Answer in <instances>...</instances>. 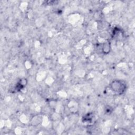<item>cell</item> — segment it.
<instances>
[{"label": "cell", "instance_id": "cell-1", "mask_svg": "<svg viewBox=\"0 0 135 135\" xmlns=\"http://www.w3.org/2000/svg\"><path fill=\"white\" fill-rule=\"evenodd\" d=\"M111 90L117 95L122 94L127 89L126 83L121 80H114L110 84Z\"/></svg>", "mask_w": 135, "mask_h": 135}, {"label": "cell", "instance_id": "cell-2", "mask_svg": "<svg viewBox=\"0 0 135 135\" xmlns=\"http://www.w3.org/2000/svg\"><path fill=\"white\" fill-rule=\"evenodd\" d=\"M27 79L25 78H22L16 84L14 87V90L16 92H19L23 89H24L26 85H27Z\"/></svg>", "mask_w": 135, "mask_h": 135}, {"label": "cell", "instance_id": "cell-3", "mask_svg": "<svg viewBox=\"0 0 135 135\" xmlns=\"http://www.w3.org/2000/svg\"><path fill=\"white\" fill-rule=\"evenodd\" d=\"M123 33L121 29L118 27H115L112 31V37L113 38L118 40L121 38L123 37Z\"/></svg>", "mask_w": 135, "mask_h": 135}, {"label": "cell", "instance_id": "cell-4", "mask_svg": "<svg viewBox=\"0 0 135 135\" xmlns=\"http://www.w3.org/2000/svg\"><path fill=\"white\" fill-rule=\"evenodd\" d=\"M102 52L105 54H108L111 51V45L110 42L109 41H105L102 44Z\"/></svg>", "mask_w": 135, "mask_h": 135}, {"label": "cell", "instance_id": "cell-5", "mask_svg": "<svg viewBox=\"0 0 135 135\" xmlns=\"http://www.w3.org/2000/svg\"><path fill=\"white\" fill-rule=\"evenodd\" d=\"M92 119H93V114L92 113H88L83 118L82 121L83 122L90 123L91 122Z\"/></svg>", "mask_w": 135, "mask_h": 135}]
</instances>
